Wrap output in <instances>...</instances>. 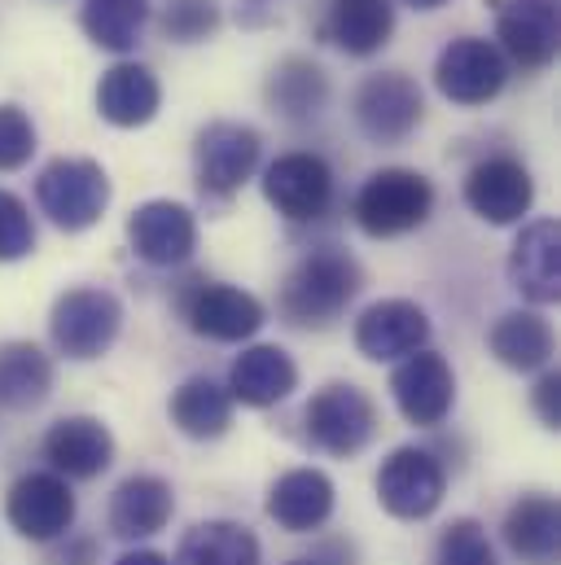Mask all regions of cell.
Returning <instances> with one entry per match:
<instances>
[{"instance_id": "1", "label": "cell", "mask_w": 561, "mask_h": 565, "mask_svg": "<svg viewBox=\"0 0 561 565\" xmlns=\"http://www.w3.org/2000/svg\"><path fill=\"white\" fill-rule=\"evenodd\" d=\"M360 289H364L360 264L338 246H320L289 268L277 294V307L298 329H325L356 302Z\"/></svg>"}, {"instance_id": "2", "label": "cell", "mask_w": 561, "mask_h": 565, "mask_svg": "<svg viewBox=\"0 0 561 565\" xmlns=\"http://www.w3.org/2000/svg\"><path fill=\"white\" fill-rule=\"evenodd\" d=\"M351 215H356L360 233L373 242L409 237V233L425 228V220L434 215V184H430V175H421L413 167H382L356 189Z\"/></svg>"}, {"instance_id": "3", "label": "cell", "mask_w": 561, "mask_h": 565, "mask_svg": "<svg viewBox=\"0 0 561 565\" xmlns=\"http://www.w3.org/2000/svg\"><path fill=\"white\" fill-rule=\"evenodd\" d=\"M119 333H124V302L102 285H75L57 294L49 311V338L75 364L102 360L119 342Z\"/></svg>"}, {"instance_id": "4", "label": "cell", "mask_w": 561, "mask_h": 565, "mask_svg": "<svg viewBox=\"0 0 561 565\" xmlns=\"http://www.w3.org/2000/svg\"><path fill=\"white\" fill-rule=\"evenodd\" d=\"M110 175L97 158H53L35 175V202L62 233L93 228L110 206Z\"/></svg>"}, {"instance_id": "5", "label": "cell", "mask_w": 561, "mask_h": 565, "mask_svg": "<svg viewBox=\"0 0 561 565\" xmlns=\"http://www.w3.org/2000/svg\"><path fill=\"white\" fill-rule=\"evenodd\" d=\"M378 425V404L356 382H329L303 408V438L334 460L360 456L373 443Z\"/></svg>"}, {"instance_id": "6", "label": "cell", "mask_w": 561, "mask_h": 565, "mask_svg": "<svg viewBox=\"0 0 561 565\" xmlns=\"http://www.w3.org/2000/svg\"><path fill=\"white\" fill-rule=\"evenodd\" d=\"M176 311L189 324V333H198L207 342H246L268 324V307L251 289L207 281V277L180 285Z\"/></svg>"}, {"instance_id": "7", "label": "cell", "mask_w": 561, "mask_h": 565, "mask_svg": "<svg viewBox=\"0 0 561 565\" xmlns=\"http://www.w3.org/2000/svg\"><path fill=\"white\" fill-rule=\"evenodd\" d=\"M264 158V137L251 124H233V119H215L193 137V175H198V193L211 202H229L233 193H242V184L260 171Z\"/></svg>"}, {"instance_id": "8", "label": "cell", "mask_w": 561, "mask_h": 565, "mask_svg": "<svg viewBox=\"0 0 561 565\" xmlns=\"http://www.w3.org/2000/svg\"><path fill=\"white\" fill-rule=\"evenodd\" d=\"M378 504L400 522H425L447 495V465L434 447H395L378 469Z\"/></svg>"}, {"instance_id": "9", "label": "cell", "mask_w": 561, "mask_h": 565, "mask_svg": "<svg viewBox=\"0 0 561 565\" xmlns=\"http://www.w3.org/2000/svg\"><path fill=\"white\" fill-rule=\"evenodd\" d=\"M264 198L277 206L289 224H316L334 211L338 175L325 153L316 149H289L264 167Z\"/></svg>"}, {"instance_id": "10", "label": "cell", "mask_w": 561, "mask_h": 565, "mask_svg": "<svg viewBox=\"0 0 561 565\" xmlns=\"http://www.w3.org/2000/svg\"><path fill=\"white\" fill-rule=\"evenodd\" d=\"M505 84H509V62L487 35H456L434 57V88L452 106H469V110L487 106L505 93Z\"/></svg>"}, {"instance_id": "11", "label": "cell", "mask_w": 561, "mask_h": 565, "mask_svg": "<svg viewBox=\"0 0 561 565\" xmlns=\"http://www.w3.org/2000/svg\"><path fill=\"white\" fill-rule=\"evenodd\" d=\"M356 128L373 145H404L425 119L421 84L404 71H378L356 88Z\"/></svg>"}, {"instance_id": "12", "label": "cell", "mask_w": 561, "mask_h": 565, "mask_svg": "<svg viewBox=\"0 0 561 565\" xmlns=\"http://www.w3.org/2000/svg\"><path fill=\"white\" fill-rule=\"evenodd\" d=\"M496 9V49L509 66L536 75L558 62V0H487Z\"/></svg>"}, {"instance_id": "13", "label": "cell", "mask_w": 561, "mask_h": 565, "mask_svg": "<svg viewBox=\"0 0 561 565\" xmlns=\"http://www.w3.org/2000/svg\"><path fill=\"white\" fill-rule=\"evenodd\" d=\"M465 206L491 228L522 224L536 206V180H531L527 162L514 153H491V158L474 162L465 175Z\"/></svg>"}, {"instance_id": "14", "label": "cell", "mask_w": 561, "mask_h": 565, "mask_svg": "<svg viewBox=\"0 0 561 565\" xmlns=\"http://www.w3.org/2000/svg\"><path fill=\"white\" fill-rule=\"evenodd\" d=\"M4 518L9 526L31 540V544H53L75 526V491L62 473L53 469H31L22 473L9 495H4Z\"/></svg>"}, {"instance_id": "15", "label": "cell", "mask_w": 561, "mask_h": 565, "mask_svg": "<svg viewBox=\"0 0 561 565\" xmlns=\"http://www.w3.org/2000/svg\"><path fill=\"white\" fill-rule=\"evenodd\" d=\"M128 246L149 268H180L198 250V215L171 198L140 202L128 215Z\"/></svg>"}, {"instance_id": "16", "label": "cell", "mask_w": 561, "mask_h": 565, "mask_svg": "<svg viewBox=\"0 0 561 565\" xmlns=\"http://www.w3.org/2000/svg\"><path fill=\"white\" fill-rule=\"evenodd\" d=\"M430 316L413 298H382L373 307L360 311L356 320V351L373 364H391V360H409L425 351L430 342Z\"/></svg>"}, {"instance_id": "17", "label": "cell", "mask_w": 561, "mask_h": 565, "mask_svg": "<svg viewBox=\"0 0 561 565\" xmlns=\"http://www.w3.org/2000/svg\"><path fill=\"white\" fill-rule=\"evenodd\" d=\"M391 395L409 425L438 429L452 417V404H456V373L438 351L425 347L417 355L400 360V369L391 377Z\"/></svg>"}, {"instance_id": "18", "label": "cell", "mask_w": 561, "mask_h": 565, "mask_svg": "<svg viewBox=\"0 0 561 565\" xmlns=\"http://www.w3.org/2000/svg\"><path fill=\"white\" fill-rule=\"evenodd\" d=\"M44 460L66 482H93L115 465V434L102 417H62L44 429Z\"/></svg>"}, {"instance_id": "19", "label": "cell", "mask_w": 561, "mask_h": 565, "mask_svg": "<svg viewBox=\"0 0 561 565\" xmlns=\"http://www.w3.org/2000/svg\"><path fill=\"white\" fill-rule=\"evenodd\" d=\"M509 285L536 302L549 307L561 298V233L558 220H531L522 224V233L514 237L509 250Z\"/></svg>"}, {"instance_id": "20", "label": "cell", "mask_w": 561, "mask_h": 565, "mask_svg": "<svg viewBox=\"0 0 561 565\" xmlns=\"http://www.w3.org/2000/svg\"><path fill=\"white\" fill-rule=\"evenodd\" d=\"M334 504H338L334 478H329L325 469H311V465L280 473L277 482L268 487V500H264L268 518L277 522L280 531H289V535H311V531H320V526L334 518Z\"/></svg>"}, {"instance_id": "21", "label": "cell", "mask_w": 561, "mask_h": 565, "mask_svg": "<svg viewBox=\"0 0 561 565\" xmlns=\"http://www.w3.org/2000/svg\"><path fill=\"white\" fill-rule=\"evenodd\" d=\"M298 391V364L285 347L255 342L246 347L229 369V395L242 408H277Z\"/></svg>"}, {"instance_id": "22", "label": "cell", "mask_w": 561, "mask_h": 565, "mask_svg": "<svg viewBox=\"0 0 561 565\" xmlns=\"http://www.w3.org/2000/svg\"><path fill=\"white\" fill-rule=\"evenodd\" d=\"M505 548L522 565H558L561 553V509L549 491H527L509 504L500 522Z\"/></svg>"}, {"instance_id": "23", "label": "cell", "mask_w": 561, "mask_h": 565, "mask_svg": "<svg viewBox=\"0 0 561 565\" xmlns=\"http://www.w3.org/2000/svg\"><path fill=\"white\" fill-rule=\"evenodd\" d=\"M329 75L320 62L303 57V53H289L280 57L277 66L268 71V84H264V102L268 110L280 115L285 124H311L325 115L329 106Z\"/></svg>"}, {"instance_id": "24", "label": "cell", "mask_w": 561, "mask_h": 565, "mask_svg": "<svg viewBox=\"0 0 561 565\" xmlns=\"http://www.w3.org/2000/svg\"><path fill=\"white\" fill-rule=\"evenodd\" d=\"M162 110V84L145 62H115L97 84V115L110 128H145Z\"/></svg>"}, {"instance_id": "25", "label": "cell", "mask_w": 561, "mask_h": 565, "mask_svg": "<svg viewBox=\"0 0 561 565\" xmlns=\"http://www.w3.org/2000/svg\"><path fill=\"white\" fill-rule=\"evenodd\" d=\"M176 513V491L158 473H133L110 495V531L128 544L154 540Z\"/></svg>"}, {"instance_id": "26", "label": "cell", "mask_w": 561, "mask_h": 565, "mask_svg": "<svg viewBox=\"0 0 561 565\" xmlns=\"http://www.w3.org/2000/svg\"><path fill=\"white\" fill-rule=\"evenodd\" d=\"M320 35L347 57H373L395 35V4L391 0H329Z\"/></svg>"}, {"instance_id": "27", "label": "cell", "mask_w": 561, "mask_h": 565, "mask_svg": "<svg viewBox=\"0 0 561 565\" xmlns=\"http://www.w3.org/2000/svg\"><path fill=\"white\" fill-rule=\"evenodd\" d=\"M487 351L514 373H544L553 351H558V338H553V324L540 311L518 307V311H505L487 329Z\"/></svg>"}, {"instance_id": "28", "label": "cell", "mask_w": 561, "mask_h": 565, "mask_svg": "<svg viewBox=\"0 0 561 565\" xmlns=\"http://www.w3.org/2000/svg\"><path fill=\"white\" fill-rule=\"evenodd\" d=\"M167 417L184 438L211 443V438H224L229 425H233V395L215 377H189L171 391Z\"/></svg>"}, {"instance_id": "29", "label": "cell", "mask_w": 561, "mask_h": 565, "mask_svg": "<svg viewBox=\"0 0 561 565\" xmlns=\"http://www.w3.org/2000/svg\"><path fill=\"white\" fill-rule=\"evenodd\" d=\"M53 395V360L35 342H0V408L35 413Z\"/></svg>"}, {"instance_id": "30", "label": "cell", "mask_w": 561, "mask_h": 565, "mask_svg": "<svg viewBox=\"0 0 561 565\" xmlns=\"http://www.w3.org/2000/svg\"><path fill=\"white\" fill-rule=\"evenodd\" d=\"M264 548L255 540L251 526L229 522V518H211L184 531L180 548H176V565H260Z\"/></svg>"}, {"instance_id": "31", "label": "cell", "mask_w": 561, "mask_h": 565, "mask_svg": "<svg viewBox=\"0 0 561 565\" xmlns=\"http://www.w3.org/2000/svg\"><path fill=\"white\" fill-rule=\"evenodd\" d=\"M154 18V4L149 0H84L80 9V26L84 35L106 49V53H137L140 35Z\"/></svg>"}, {"instance_id": "32", "label": "cell", "mask_w": 561, "mask_h": 565, "mask_svg": "<svg viewBox=\"0 0 561 565\" xmlns=\"http://www.w3.org/2000/svg\"><path fill=\"white\" fill-rule=\"evenodd\" d=\"M224 4L220 0H162L158 26L171 44H202L220 31Z\"/></svg>"}, {"instance_id": "33", "label": "cell", "mask_w": 561, "mask_h": 565, "mask_svg": "<svg viewBox=\"0 0 561 565\" xmlns=\"http://www.w3.org/2000/svg\"><path fill=\"white\" fill-rule=\"evenodd\" d=\"M430 565H500L496 548L487 540V526L474 518H456L438 531L434 540V562Z\"/></svg>"}, {"instance_id": "34", "label": "cell", "mask_w": 561, "mask_h": 565, "mask_svg": "<svg viewBox=\"0 0 561 565\" xmlns=\"http://www.w3.org/2000/svg\"><path fill=\"white\" fill-rule=\"evenodd\" d=\"M35 250V224L22 198L0 189V264H18Z\"/></svg>"}, {"instance_id": "35", "label": "cell", "mask_w": 561, "mask_h": 565, "mask_svg": "<svg viewBox=\"0 0 561 565\" xmlns=\"http://www.w3.org/2000/svg\"><path fill=\"white\" fill-rule=\"evenodd\" d=\"M35 153V124L22 106L4 102L0 106V171H18L27 167Z\"/></svg>"}, {"instance_id": "36", "label": "cell", "mask_w": 561, "mask_h": 565, "mask_svg": "<svg viewBox=\"0 0 561 565\" xmlns=\"http://www.w3.org/2000/svg\"><path fill=\"white\" fill-rule=\"evenodd\" d=\"M531 408L536 417L549 425V429H561V373L558 369H544L536 391H531Z\"/></svg>"}, {"instance_id": "37", "label": "cell", "mask_w": 561, "mask_h": 565, "mask_svg": "<svg viewBox=\"0 0 561 565\" xmlns=\"http://www.w3.org/2000/svg\"><path fill=\"white\" fill-rule=\"evenodd\" d=\"M57 548L49 553V565H97V540L93 535H62L53 540Z\"/></svg>"}, {"instance_id": "38", "label": "cell", "mask_w": 561, "mask_h": 565, "mask_svg": "<svg viewBox=\"0 0 561 565\" xmlns=\"http://www.w3.org/2000/svg\"><path fill=\"white\" fill-rule=\"evenodd\" d=\"M303 562L307 565H356L360 557H356V544H351L347 535H320Z\"/></svg>"}, {"instance_id": "39", "label": "cell", "mask_w": 561, "mask_h": 565, "mask_svg": "<svg viewBox=\"0 0 561 565\" xmlns=\"http://www.w3.org/2000/svg\"><path fill=\"white\" fill-rule=\"evenodd\" d=\"M115 565H171V557H162L154 548H133V553H124Z\"/></svg>"}, {"instance_id": "40", "label": "cell", "mask_w": 561, "mask_h": 565, "mask_svg": "<svg viewBox=\"0 0 561 565\" xmlns=\"http://www.w3.org/2000/svg\"><path fill=\"white\" fill-rule=\"evenodd\" d=\"M409 4H413V9H425V13H430V9H443L447 0H409Z\"/></svg>"}, {"instance_id": "41", "label": "cell", "mask_w": 561, "mask_h": 565, "mask_svg": "<svg viewBox=\"0 0 561 565\" xmlns=\"http://www.w3.org/2000/svg\"><path fill=\"white\" fill-rule=\"evenodd\" d=\"M285 565H307V562H285Z\"/></svg>"}, {"instance_id": "42", "label": "cell", "mask_w": 561, "mask_h": 565, "mask_svg": "<svg viewBox=\"0 0 561 565\" xmlns=\"http://www.w3.org/2000/svg\"><path fill=\"white\" fill-rule=\"evenodd\" d=\"M255 4H260V0H255Z\"/></svg>"}]
</instances>
